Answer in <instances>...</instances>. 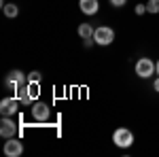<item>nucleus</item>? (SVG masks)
<instances>
[{"instance_id":"1","label":"nucleus","mask_w":159,"mask_h":157,"mask_svg":"<svg viewBox=\"0 0 159 157\" xmlns=\"http://www.w3.org/2000/svg\"><path fill=\"white\" fill-rule=\"evenodd\" d=\"M134 70L140 79H148V76H153V74L157 72V64L151 60V58H140V60L136 62Z\"/></svg>"},{"instance_id":"2","label":"nucleus","mask_w":159,"mask_h":157,"mask_svg":"<svg viewBox=\"0 0 159 157\" xmlns=\"http://www.w3.org/2000/svg\"><path fill=\"white\" fill-rule=\"evenodd\" d=\"M112 142L119 146V149H127V146L134 145V134H132V130H127V127H117L115 134H112Z\"/></svg>"},{"instance_id":"3","label":"nucleus","mask_w":159,"mask_h":157,"mask_svg":"<svg viewBox=\"0 0 159 157\" xmlns=\"http://www.w3.org/2000/svg\"><path fill=\"white\" fill-rule=\"evenodd\" d=\"M115 40V30L108 28V25H98L96 32H93V43L100 45V47H106Z\"/></svg>"},{"instance_id":"4","label":"nucleus","mask_w":159,"mask_h":157,"mask_svg":"<svg viewBox=\"0 0 159 157\" xmlns=\"http://www.w3.org/2000/svg\"><path fill=\"white\" fill-rule=\"evenodd\" d=\"M21 106V102L17 100V96H11V98H2L0 100V113L2 117H15L17 110Z\"/></svg>"},{"instance_id":"5","label":"nucleus","mask_w":159,"mask_h":157,"mask_svg":"<svg viewBox=\"0 0 159 157\" xmlns=\"http://www.w3.org/2000/svg\"><path fill=\"white\" fill-rule=\"evenodd\" d=\"M25 83H28V74H24L21 70H11V72L7 74V79H4L7 89H13V91H17V89Z\"/></svg>"},{"instance_id":"6","label":"nucleus","mask_w":159,"mask_h":157,"mask_svg":"<svg viewBox=\"0 0 159 157\" xmlns=\"http://www.w3.org/2000/svg\"><path fill=\"white\" fill-rule=\"evenodd\" d=\"M21 153H24V145H21V140H17L15 136H13V138H7V142H4V155L19 157Z\"/></svg>"},{"instance_id":"7","label":"nucleus","mask_w":159,"mask_h":157,"mask_svg":"<svg viewBox=\"0 0 159 157\" xmlns=\"http://www.w3.org/2000/svg\"><path fill=\"white\" fill-rule=\"evenodd\" d=\"M30 110H32V117H34V121H47L49 119V115H51V110L49 106L45 104V102H34L32 106H30Z\"/></svg>"},{"instance_id":"8","label":"nucleus","mask_w":159,"mask_h":157,"mask_svg":"<svg viewBox=\"0 0 159 157\" xmlns=\"http://www.w3.org/2000/svg\"><path fill=\"white\" fill-rule=\"evenodd\" d=\"M17 134V123L13 121V117H2L0 121V136L2 138H13Z\"/></svg>"},{"instance_id":"9","label":"nucleus","mask_w":159,"mask_h":157,"mask_svg":"<svg viewBox=\"0 0 159 157\" xmlns=\"http://www.w3.org/2000/svg\"><path fill=\"white\" fill-rule=\"evenodd\" d=\"M79 9L85 15H96L100 9V2L98 0H79Z\"/></svg>"},{"instance_id":"10","label":"nucleus","mask_w":159,"mask_h":157,"mask_svg":"<svg viewBox=\"0 0 159 157\" xmlns=\"http://www.w3.org/2000/svg\"><path fill=\"white\" fill-rule=\"evenodd\" d=\"M15 96H17L19 102H21V106H32V104H34V100L30 98V94H28V83L21 85V87L15 91Z\"/></svg>"},{"instance_id":"11","label":"nucleus","mask_w":159,"mask_h":157,"mask_svg":"<svg viewBox=\"0 0 159 157\" xmlns=\"http://www.w3.org/2000/svg\"><path fill=\"white\" fill-rule=\"evenodd\" d=\"M76 32H79V36L83 38V40H93V32H96V28H93L91 24H81Z\"/></svg>"},{"instance_id":"12","label":"nucleus","mask_w":159,"mask_h":157,"mask_svg":"<svg viewBox=\"0 0 159 157\" xmlns=\"http://www.w3.org/2000/svg\"><path fill=\"white\" fill-rule=\"evenodd\" d=\"M28 94H30V98L36 102L38 96H40V81H28Z\"/></svg>"},{"instance_id":"13","label":"nucleus","mask_w":159,"mask_h":157,"mask_svg":"<svg viewBox=\"0 0 159 157\" xmlns=\"http://www.w3.org/2000/svg\"><path fill=\"white\" fill-rule=\"evenodd\" d=\"M2 11H4V15H7L9 19H15V17L19 15V9H17L15 2H11V4H2Z\"/></svg>"},{"instance_id":"14","label":"nucleus","mask_w":159,"mask_h":157,"mask_svg":"<svg viewBox=\"0 0 159 157\" xmlns=\"http://www.w3.org/2000/svg\"><path fill=\"white\" fill-rule=\"evenodd\" d=\"M147 11L153 13V15H157L159 13V0H148L147 2Z\"/></svg>"},{"instance_id":"15","label":"nucleus","mask_w":159,"mask_h":157,"mask_svg":"<svg viewBox=\"0 0 159 157\" xmlns=\"http://www.w3.org/2000/svg\"><path fill=\"white\" fill-rule=\"evenodd\" d=\"M40 79H43V76H40L38 70H32V72L28 74V81H40Z\"/></svg>"},{"instance_id":"16","label":"nucleus","mask_w":159,"mask_h":157,"mask_svg":"<svg viewBox=\"0 0 159 157\" xmlns=\"http://www.w3.org/2000/svg\"><path fill=\"white\" fill-rule=\"evenodd\" d=\"M108 2L115 7V9H121V7H125V4H127V0H108Z\"/></svg>"},{"instance_id":"17","label":"nucleus","mask_w":159,"mask_h":157,"mask_svg":"<svg viewBox=\"0 0 159 157\" xmlns=\"http://www.w3.org/2000/svg\"><path fill=\"white\" fill-rule=\"evenodd\" d=\"M147 11V4H136V15H144Z\"/></svg>"},{"instance_id":"18","label":"nucleus","mask_w":159,"mask_h":157,"mask_svg":"<svg viewBox=\"0 0 159 157\" xmlns=\"http://www.w3.org/2000/svg\"><path fill=\"white\" fill-rule=\"evenodd\" d=\"M153 89H155V91H157V94H159V76H157V79H155V81H153Z\"/></svg>"},{"instance_id":"19","label":"nucleus","mask_w":159,"mask_h":157,"mask_svg":"<svg viewBox=\"0 0 159 157\" xmlns=\"http://www.w3.org/2000/svg\"><path fill=\"white\" fill-rule=\"evenodd\" d=\"M157 74H159V60H157Z\"/></svg>"}]
</instances>
